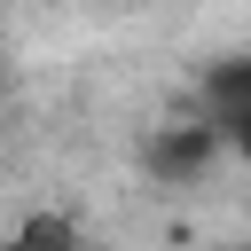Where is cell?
I'll return each mask as SVG.
<instances>
[{"instance_id": "2", "label": "cell", "mask_w": 251, "mask_h": 251, "mask_svg": "<svg viewBox=\"0 0 251 251\" xmlns=\"http://www.w3.org/2000/svg\"><path fill=\"white\" fill-rule=\"evenodd\" d=\"M196 118L220 133L227 157L251 165V47H243V55H220V63L204 71V86H196Z\"/></svg>"}, {"instance_id": "3", "label": "cell", "mask_w": 251, "mask_h": 251, "mask_svg": "<svg viewBox=\"0 0 251 251\" xmlns=\"http://www.w3.org/2000/svg\"><path fill=\"white\" fill-rule=\"evenodd\" d=\"M0 251H86V227H78L71 212H31Z\"/></svg>"}, {"instance_id": "1", "label": "cell", "mask_w": 251, "mask_h": 251, "mask_svg": "<svg viewBox=\"0 0 251 251\" xmlns=\"http://www.w3.org/2000/svg\"><path fill=\"white\" fill-rule=\"evenodd\" d=\"M212 157H227L220 149V133L188 110V118H165V126H149L141 133V173L149 180H165V188H188V180H204L212 173Z\"/></svg>"}]
</instances>
